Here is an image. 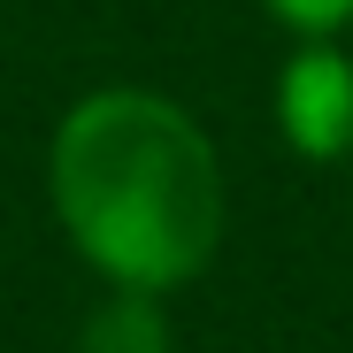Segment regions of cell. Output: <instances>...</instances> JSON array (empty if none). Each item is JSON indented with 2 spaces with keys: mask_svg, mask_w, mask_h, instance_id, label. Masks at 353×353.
<instances>
[{
  "mask_svg": "<svg viewBox=\"0 0 353 353\" xmlns=\"http://www.w3.org/2000/svg\"><path fill=\"white\" fill-rule=\"evenodd\" d=\"M70 353H169V315L154 292H115L85 315Z\"/></svg>",
  "mask_w": 353,
  "mask_h": 353,
  "instance_id": "cell-3",
  "label": "cell"
},
{
  "mask_svg": "<svg viewBox=\"0 0 353 353\" xmlns=\"http://www.w3.org/2000/svg\"><path fill=\"white\" fill-rule=\"evenodd\" d=\"M269 16L300 39H330V31L353 23V0H269Z\"/></svg>",
  "mask_w": 353,
  "mask_h": 353,
  "instance_id": "cell-4",
  "label": "cell"
},
{
  "mask_svg": "<svg viewBox=\"0 0 353 353\" xmlns=\"http://www.w3.org/2000/svg\"><path fill=\"white\" fill-rule=\"evenodd\" d=\"M276 123L300 161H345L353 154V62L330 39H307L276 77Z\"/></svg>",
  "mask_w": 353,
  "mask_h": 353,
  "instance_id": "cell-2",
  "label": "cell"
},
{
  "mask_svg": "<svg viewBox=\"0 0 353 353\" xmlns=\"http://www.w3.org/2000/svg\"><path fill=\"white\" fill-rule=\"evenodd\" d=\"M46 192L70 246L115 292H176L215 261L223 161L208 131L161 92H92L62 115L46 154Z\"/></svg>",
  "mask_w": 353,
  "mask_h": 353,
  "instance_id": "cell-1",
  "label": "cell"
},
{
  "mask_svg": "<svg viewBox=\"0 0 353 353\" xmlns=\"http://www.w3.org/2000/svg\"><path fill=\"white\" fill-rule=\"evenodd\" d=\"M345 185H353V154H345Z\"/></svg>",
  "mask_w": 353,
  "mask_h": 353,
  "instance_id": "cell-5",
  "label": "cell"
}]
</instances>
